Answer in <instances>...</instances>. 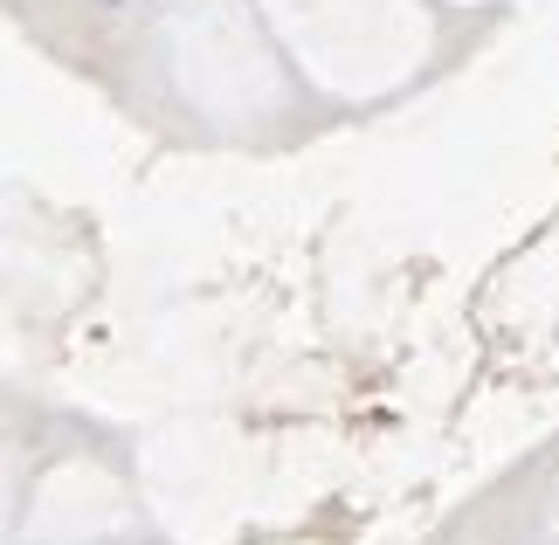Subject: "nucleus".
I'll return each instance as SVG.
<instances>
[{"mask_svg":"<svg viewBox=\"0 0 559 545\" xmlns=\"http://www.w3.org/2000/svg\"><path fill=\"white\" fill-rule=\"evenodd\" d=\"M104 8H124V0H104Z\"/></svg>","mask_w":559,"mask_h":545,"instance_id":"nucleus-1","label":"nucleus"}]
</instances>
